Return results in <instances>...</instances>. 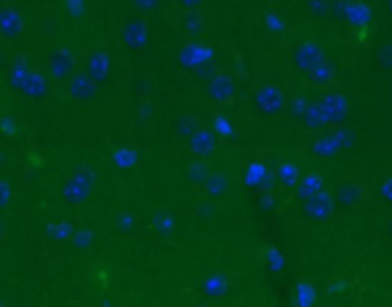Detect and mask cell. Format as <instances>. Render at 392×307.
Instances as JSON below:
<instances>
[{
  "label": "cell",
  "instance_id": "6da1fadb",
  "mask_svg": "<svg viewBox=\"0 0 392 307\" xmlns=\"http://www.w3.org/2000/svg\"><path fill=\"white\" fill-rule=\"evenodd\" d=\"M321 60H324V48L316 44V41H305V44L296 46V51H294V62L301 69L310 71L312 67L319 65Z\"/></svg>",
  "mask_w": 392,
  "mask_h": 307
},
{
  "label": "cell",
  "instance_id": "7a4b0ae2",
  "mask_svg": "<svg viewBox=\"0 0 392 307\" xmlns=\"http://www.w3.org/2000/svg\"><path fill=\"white\" fill-rule=\"evenodd\" d=\"M346 108H349L346 99L342 97V94H337V92H328L326 97H324V101H321L324 118H328V120L342 118V115L346 113Z\"/></svg>",
  "mask_w": 392,
  "mask_h": 307
},
{
  "label": "cell",
  "instance_id": "3957f363",
  "mask_svg": "<svg viewBox=\"0 0 392 307\" xmlns=\"http://www.w3.org/2000/svg\"><path fill=\"white\" fill-rule=\"evenodd\" d=\"M296 190H299V197L303 199H310L312 195L321 193V177L316 172H307L303 175V179L299 182V186H296Z\"/></svg>",
  "mask_w": 392,
  "mask_h": 307
},
{
  "label": "cell",
  "instance_id": "277c9868",
  "mask_svg": "<svg viewBox=\"0 0 392 307\" xmlns=\"http://www.w3.org/2000/svg\"><path fill=\"white\" fill-rule=\"evenodd\" d=\"M349 19L354 21V24H367L369 21V9H367V5L363 3V0H358V3H354L351 7H349Z\"/></svg>",
  "mask_w": 392,
  "mask_h": 307
},
{
  "label": "cell",
  "instance_id": "5b68a950",
  "mask_svg": "<svg viewBox=\"0 0 392 307\" xmlns=\"http://www.w3.org/2000/svg\"><path fill=\"white\" fill-rule=\"evenodd\" d=\"M310 71L314 73L312 78H314L316 83H324V80H328V78H333V73H335V67H333V65H328V62H324V60H321L319 65H316V67H312Z\"/></svg>",
  "mask_w": 392,
  "mask_h": 307
},
{
  "label": "cell",
  "instance_id": "8992f818",
  "mask_svg": "<svg viewBox=\"0 0 392 307\" xmlns=\"http://www.w3.org/2000/svg\"><path fill=\"white\" fill-rule=\"evenodd\" d=\"M383 195L392 199V179H388V182H386V186H383Z\"/></svg>",
  "mask_w": 392,
  "mask_h": 307
},
{
  "label": "cell",
  "instance_id": "52a82bcc",
  "mask_svg": "<svg viewBox=\"0 0 392 307\" xmlns=\"http://www.w3.org/2000/svg\"><path fill=\"white\" fill-rule=\"evenodd\" d=\"M390 234H392V222H390Z\"/></svg>",
  "mask_w": 392,
  "mask_h": 307
},
{
  "label": "cell",
  "instance_id": "ba28073f",
  "mask_svg": "<svg viewBox=\"0 0 392 307\" xmlns=\"http://www.w3.org/2000/svg\"><path fill=\"white\" fill-rule=\"evenodd\" d=\"M390 12H392V0H390Z\"/></svg>",
  "mask_w": 392,
  "mask_h": 307
}]
</instances>
